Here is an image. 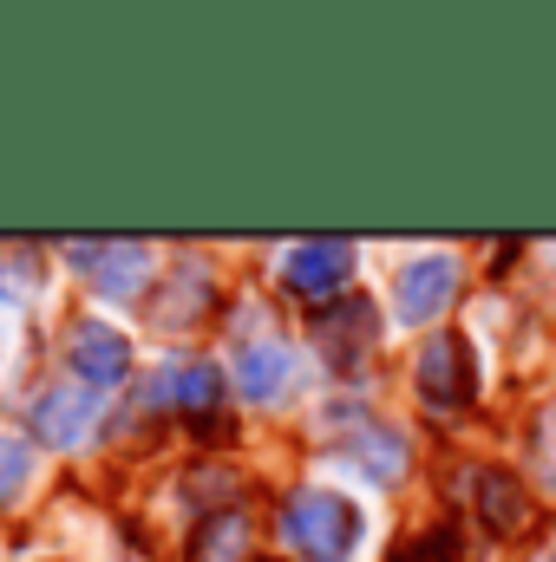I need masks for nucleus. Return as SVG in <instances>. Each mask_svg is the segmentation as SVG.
<instances>
[{
    "instance_id": "obj_6",
    "label": "nucleus",
    "mask_w": 556,
    "mask_h": 562,
    "mask_svg": "<svg viewBox=\"0 0 556 562\" xmlns=\"http://www.w3.org/2000/svg\"><path fill=\"white\" fill-rule=\"evenodd\" d=\"M314 340L327 353L334 373H360L367 347H374V307L367 301H347V307H321L314 314Z\"/></svg>"
},
{
    "instance_id": "obj_2",
    "label": "nucleus",
    "mask_w": 556,
    "mask_h": 562,
    "mask_svg": "<svg viewBox=\"0 0 556 562\" xmlns=\"http://www.w3.org/2000/svg\"><path fill=\"white\" fill-rule=\"evenodd\" d=\"M419 400L432 406V413H465L471 400H478V367H471V347H465V334H432L425 347H419Z\"/></svg>"
},
{
    "instance_id": "obj_9",
    "label": "nucleus",
    "mask_w": 556,
    "mask_h": 562,
    "mask_svg": "<svg viewBox=\"0 0 556 562\" xmlns=\"http://www.w3.org/2000/svg\"><path fill=\"white\" fill-rule=\"evenodd\" d=\"M99 419V400L86 393V386H53V393H40L33 400V438H46V445H79L86 431Z\"/></svg>"
},
{
    "instance_id": "obj_13",
    "label": "nucleus",
    "mask_w": 556,
    "mask_h": 562,
    "mask_svg": "<svg viewBox=\"0 0 556 562\" xmlns=\"http://www.w3.org/2000/svg\"><path fill=\"white\" fill-rule=\"evenodd\" d=\"M216 393H223V380H216V367H210V360L170 367V400H177L184 413H190V406H197V413H210V406H216Z\"/></svg>"
},
{
    "instance_id": "obj_15",
    "label": "nucleus",
    "mask_w": 556,
    "mask_h": 562,
    "mask_svg": "<svg viewBox=\"0 0 556 562\" xmlns=\"http://www.w3.org/2000/svg\"><path fill=\"white\" fill-rule=\"evenodd\" d=\"M387 562H465V543H458V530L445 524V530H425L413 543H400Z\"/></svg>"
},
{
    "instance_id": "obj_16",
    "label": "nucleus",
    "mask_w": 556,
    "mask_h": 562,
    "mask_svg": "<svg viewBox=\"0 0 556 562\" xmlns=\"http://www.w3.org/2000/svg\"><path fill=\"white\" fill-rule=\"evenodd\" d=\"M26 477H33V451L20 438H0V510L26 491Z\"/></svg>"
},
{
    "instance_id": "obj_1",
    "label": "nucleus",
    "mask_w": 556,
    "mask_h": 562,
    "mask_svg": "<svg viewBox=\"0 0 556 562\" xmlns=\"http://www.w3.org/2000/svg\"><path fill=\"white\" fill-rule=\"evenodd\" d=\"M281 537L308 562H347L360 550V510L341 491H294L281 504Z\"/></svg>"
},
{
    "instance_id": "obj_11",
    "label": "nucleus",
    "mask_w": 556,
    "mask_h": 562,
    "mask_svg": "<svg viewBox=\"0 0 556 562\" xmlns=\"http://www.w3.org/2000/svg\"><path fill=\"white\" fill-rule=\"evenodd\" d=\"M288 373H294V353L276 347V340H263V347H249V353H243L236 386H243V400H249V406H269V400H281Z\"/></svg>"
},
{
    "instance_id": "obj_5",
    "label": "nucleus",
    "mask_w": 556,
    "mask_h": 562,
    "mask_svg": "<svg viewBox=\"0 0 556 562\" xmlns=\"http://www.w3.org/2000/svg\"><path fill=\"white\" fill-rule=\"evenodd\" d=\"M452 294H458V262L452 256H419L400 269V288H393V301H400V321H438L445 307H452Z\"/></svg>"
},
{
    "instance_id": "obj_7",
    "label": "nucleus",
    "mask_w": 556,
    "mask_h": 562,
    "mask_svg": "<svg viewBox=\"0 0 556 562\" xmlns=\"http://www.w3.org/2000/svg\"><path fill=\"white\" fill-rule=\"evenodd\" d=\"M79 256V269L92 276L99 294H112V301H138L144 281H151V256L132 249V243H86V249H73Z\"/></svg>"
},
{
    "instance_id": "obj_4",
    "label": "nucleus",
    "mask_w": 556,
    "mask_h": 562,
    "mask_svg": "<svg viewBox=\"0 0 556 562\" xmlns=\"http://www.w3.org/2000/svg\"><path fill=\"white\" fill-rule=\"evenodd\" d=\"M354 276V249L341 243V236H308V243H294L288 256H281V281L294 288V294H334V288H347Z\"/></svg>"
},
{
    "instance_id": "obj_12",
    "label": "nucleus",
    "mask_w": 556,
    "mask_h": 562,
    "mask_svg": "<svg viewBox=\"0 0 556 562\" xmlns=\"http://www.w3.org/2000/svg\"><path fill=\"white\" fill-rule=\"evenodd\" d=\"M203 307H210V281L184 269V276H170V294H164L151 314H157V327H184V321H190V314H203Z\"/></svg>"
},
{
    "instance_id": "obj_8",
    "label": "nucleus",
    "mask_w": 556,
    "mask_h": 562,
    "mask_svg": "<svg viewBox=\"0 0 556 562\" xmlns=\"http://www.w3.org/2000/svg\"><path fill=\"white\" fill-rule=\"evenodd\" d=\"M471 491H478V524H485L491 537H524V530H531L537 504H531L524 477H511V471H478Z\"/></svg>"
},
{
    "instance_id": "obj_10",
    "label": "nucleus",
    "mask_w": 556,
    "mask_h": 562,
    "mask_svg": "<svg viewBox=\"0 0 556 562\" xmlns=\"http://www.w3.org/2000/svg\"><path fill=\"white\" fill-rule=\"evenodd\" d=\"M341 458L360 471V477H374V484H400L407 477V438L393 431V425H354L347 438H341Z\"/></svg>"
},
{
    "instance_id": "obj_3",
    "label": "nucleus",
    "mask_w": 556,
    "mask_h": 562,
    "mask_svg": "<svg viewBox=\"0 0 556 562\" xmlns=\"http://www.w3.org/2000/svg\"><path fill=\"white\" fill-rule=\"evenodd\" d=\"M66 367L79 373V386H86V393L119 386V380L132 373V340H125L119 327H105V321H79V327H73V340H66Z\"/></svg>"
},
{
    "instance_id": "obj_14",
    "label": "nucleus",
    "mask_w": 556,
    "mask_h": 562,
    "mask_svg": "<svg viewBox=\"0 0 556 562\" xmlns=\"http://www.w3.org/2000/svg\"><path fill=\"white\" fill-rule=\"evenodd\" d=\"M243 557H249V530L236 517H210L197 530V557L190 562H243Z\"/></svg>"
}]
</instances>
